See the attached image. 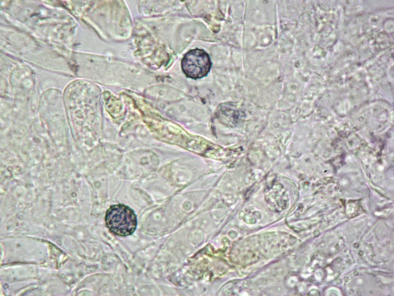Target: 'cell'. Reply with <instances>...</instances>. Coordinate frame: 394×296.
<instances>
[{"label": "cell", "mask_w": 394, "mask_h": 296, "mask_svg": "<svg viewBox=\"0 0 394 296\" xmlns=\"http://www.w3.org/2000/svg\"><path fill=\"white\" fill-rule=\"evenodd\" d=\"M105 222L113 233L121 236L132 234L137 223L134 211L123 204L112 205L106 212Z\"/></svg>", "instance_id": "obj_1"}, {"label": "cell", "mask_w": 394, "mask_h": 296, "mask_svg": "<svg viewBox=\"0 0 394 296\" xmlns=\"http://www.w3.org/2000/svg\"><path fill=\"white\" fill-rule=\"evenodd\" d=\"M181 66L183 72L188 77L202 78L209 72L211 62L208 54L203 50H191L184 56Z\"/></svg>", "instance_id": "obj_2"}]
</instances>
